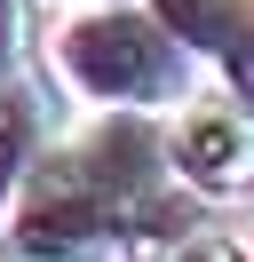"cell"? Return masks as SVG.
Returning a JSON list of instances; mask_svg holds the SVG:
<instances>
[{
  "label": "cell",
  "instance_id": "obj_1",
  "mask_svg": "<svg viewBox=\"0 0 254 262\" xmlns=\"http://www.w3.org/2000/svg\"><path fill=\"white\" fill-rule=\"evenodd\" d=\"M190 64H199V56L167 32V16H143V8H127V0L79 8V16H64V32H56V72L88 103H111V112L183 103L190 96Z\"/></svg>",
  "mask_w": 254,
  "mask_h": 262
},
{
  "label": "cell",
  "instance_id": "obj_2",
  "mask_svg": "<svg viewBox=\"0 0 254 262\" xmlns=\"http://www.w3.org/2000/svg\"><path fill=\"white\" fill-rule=\"evenodd\" d=\"M127 214L111 207L95 183H79L64 159H48V175L32 183V199L16 207V254L24 262H95L119 238Z\"/></svg>",
  "mask_w": 254,
  "mask_h": 262
},
{
  "label": "cell",
  "instance_id": "obj_3",
  "mask_svg": "<svg viewBox=\"0 0 254 262\" xmlns=\"http://www.w3.org/2000/svg\"><path fill=\"white\" fill-rule=\"evenodd\" d=\"M167 167L190 191H254V112L238 103H190L167 127Z\"/></svg>",
  "mask_w": 254,
  "mask_h": 262
},
{
  "label": "cell",
  "instance_id": "obj_4",
  "mask_svg": "<svg viewBox=\"0 0 254 262\" xmlns=\"http://www.w3.org/2000/svg\"><path fill=\"white\" fill-rule=\"evenodd\" d=\"M32 135H40V119H32V103L0 88V207H8V191L24 183V167H32Z\"/></svg>",
  "mask_w": 254,
  "mask_h": 262
},
{
  "label": "cell",
  "instance_id": "obj_5",
  "mask_svg": "<svg viewBox=\"0 0 254 262\" xmlns=\"http://www.w3.org/2000/svg\"><path fill=\"white\" fill-rule=\"evenodd\" d=\"M24 48H32V16H24V0H0V80L24 64Z\"/></svg>",
  "mask_w": 254,
  "mask_h": 262
},
{
  "label": "cell",
  "instance_id": "obj_6",
  "mask_svg": "<svg viewBox=\"0 0 254 262\" xmlns=\"http://www.w3.org/2000/svg\"><path fill=\"white\" fill-rule=\"evenodd\" d=\"M167 262H246V246H238V238H222V230H190V238L175 246Z\"/></svg>",
  "mask_w": 254,
  "mask_h": 262
}]
</instances>
